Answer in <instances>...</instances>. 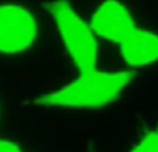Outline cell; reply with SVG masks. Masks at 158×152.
<instances>
[{"mask_svg": "<svg viewBox=\"0 0 158 152\" xmlns=\"http://www.w3.org/2000/svg\"><path fill=\"white\" fill-rule=\"evenodd\" d=\"M131 80L132 74L128 71L108 72L96 68L81 71L74 80L38 95L33 102L36 105L72 109L103 108L118 100Z\"/></svg>", "mask_w": 158, "mask_h": 152, "instance_id": "cell-1", "label": "cell"}, {"mask_svg": "<svg viewBox=\"0 0 158 152\" xmlns=\"http://www.w3.org/2000/svg\"><path fill=\"white\" fill-rule=\"evenodd\" d=\"M46 8L75 68L79 72L96 68L98 38L90 22L87 24L67 0H53Z\"/></svg>", "mask_w": 158, "mask_h": 152, "instance_id": "cell-2", "label": "cell"}, {"mask_svg": "<svg viewBox=\"0 0 158 152\" xmlns=\"http://www.w3.org/2000/svg\"><path fill=\"white\" fill-rule=\"evenodd\" d=\"M38 38V22L28 8L15 3L0 4V53L21 54Z\"/></svg>", "mask_w": 158, "mask_h": 152, "instance_id": "cell-3", "label": "cell"}, {"mask_svg": "<svg viewBox=\"0 0 158 152\" xmlns=\"http://www.w3.org/2000/svg\"><path fill=\"white\" fill-rule=\"evenodd\" d=\"M90 25L97 38L118 46L137 26L129 8L118 0L100 3L92 15Z\"/></svg>", "mask_w": 158, "mask_h": 152, "instance_id": "cell-4", "label": "cell"}, {"mask_svg": "<svg viewBox=\"0 0 158 152\" xmlns=\"http://www.w3.org/2000/svg\"><path fill=\"white\" fill-rule=\"evenodd\" d=\"M121 55L129 66L140 68L158 61V35L136 26L119 44Z\"/></svg>", "mask_w": 158, "mask_h": 152, "instance_id": "cell-5", "label": "cell"}, {"mask_svg": "<svg viewBox=\"0 0 158 152\" xmlns=\"http://www.w3.org/2000/svg\"><path fill=\"white\" fill-rule=\"evenodd\" d=\"M131 152H158V130L146 133Z\"/></svg>", "mask_w": 158, "mask_h": 152, "instance_id": "cell-6", "label": "cell"}, {"mask_svg": "<svg viewBox=\"0 0 158 152\" xmlns=\"http://www.w3.org/2000/svg\"><path fill=\"white\" fill-rule=\"evenodd\" d=\"M0 152H22V151L15 142L10 141V140L0 138Z\"/></svg>", "mask_w": 158, "mask_h": 152, "instance_id": "cell-7", "label": "cell"}]
</instances>
